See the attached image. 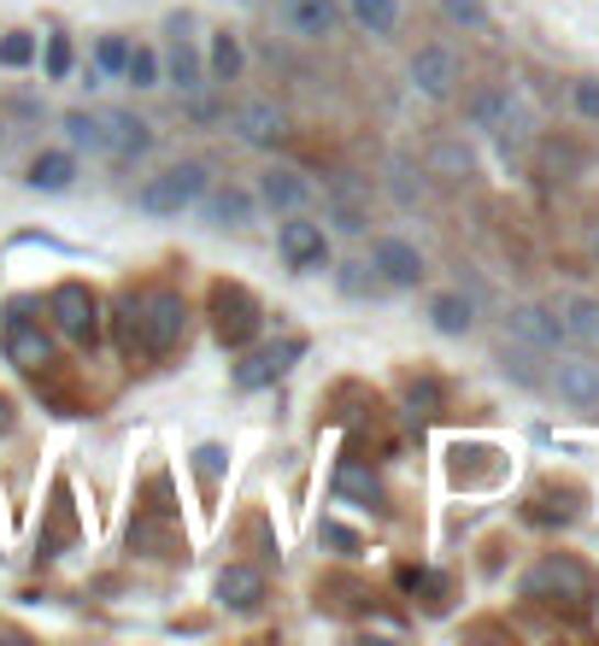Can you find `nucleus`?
Here are the masks:
<instances>
[{
    "label": "nucleus",
    "mask_w": 599,
    "mask_h": 646,
    "mask_svg": "<svg viewBox=\"0 0 599 646\" xmlns=\"http://www.w3.org/2000/svg\"><path fill=\"white\" fill-rule=\"evenodd\" d=\"M230 130L242 135V142H253V147H277L288 135V112L277 107V100L253 94V100H242V107L230 112Z\"/></svg>",
    "instance_id": "9b49d317"
},
{
    "label": "nucleus",
    "mask_w": 599,
    "mask_h": 646,
    "mask_svg": "<svg viewBox=\"0 0 599 646\" xmlns=\"http://www.w3.org/2000/svg\"><path fill=\"white\" fill-rule=\"evenodd\" d=\"M265 570L259 565H224L218 570V600H224L230 611H259L265 605Z\"/></svg>",
    "instance_id": "6ab92c4d"
},
{
    "label": "nucleus",
    "mask_w": 599,
    "mask_h": 646,
    "mask_svg": "<svg viewBox=\"0 0 599 646\" xmlns=\"http://www.w3.org/2000/svg\"><path fill=\"white\" fill-rule=\"evenodd\" d=\"M65 130H71V142L77 147H89V153H107V130H100V112H65Z\"/></svg>",
    "instance_id": "f704fd0d"
},
{
    "label": "nucleus",
    "mask_w": 599,
    "mask_h": 646,
    "mask_svg": "<svg viewBox=\"0 0 599 646\" xmlns=\"http://www.w3.org/2000/svg\"><path fill=\"white\" fill-rule=\"evenodd\" d=\"M0 430H12V400L0 394Z\"/></svg>",
    "instance_id": "de8ad7c7"
},
{
    "label": "nucleus",
    "mask_w": 599,
    "mask_h": 646,
    "mask_svg": "<svg viewBox=\"0 0 599 646\" xmlns=\"http://www.w3.org/2000/svg\"><path fill=\"white\" fill-rule=\"evenodd\" d=\"M130 553H142V558H182L188 541H177L170 512H142L130 523Z\"/></svg>",
    "instance_id": "dca6fc26"
},
{
    "label": "nucleus",
    "mask_w": 599,
    "mask_h": 646,
    "mask_svg": "<svg viewBox=\"0 0 599 646\" xmlns=\"http://www.w3.org/2000/svg\"><path fill=\"white\" fill-rule=\"evenodd\" d=\"M7 359L30 370V377H42V370H54V335L42 330V323H30V318H12L7 323Z\"/></svg>",
    "instance_id": "ddd939ff"
},
{
    "label": "nucleus",
    "mask_w": 599,
    "mask_h": 646,
    "mask_svg": "<svg viewBox=\"0 0 599 646\" xmlns=\"http://www.w3.org/2000/svg\"><path fill=\"white\" fill-rule=\"evenodd\" d=\"M400 405H406V417L430 423V417L447 412V382H441L435 370H406V382H400Z\"/></svg>",
    "instance_id": "a211bd4d"
},
{
    "label": "nucleus",
    "mask_w": 599,
    "mask_h": 646,
    "mask_svg": "<svg viewBox=\"0 0 599 646\" xmlns=\"http://www.w3.org/2000/svg\"><path fill=\"white\" fill-rule=\"evenodd\" d=\"M541 359H546V353L523 347V342H511V335L500 342V365H506V377H511V382H523V388H541V382H546Z\"/></svg>",
    "instance_id": "a878e982"
},
{
    "label": "nucleus",
    "mask_w": 599,
    "mask_h": 646,
    "mask_svg": "<svg viewBox=\"0 0 599 646\" xmlns=\"http://www.w3.org/2000/svg\"><path fill=\"white\" fill-rule=\"evenodd\" d=\"M535 159H541V171L553 177V182H564V177L581 171V147L564 142V135H535Z\"/></svg>",
    "instance_id": "393cba45"
},
{
    "label": "nucleus",
    "mask_w": 599,
    "mask_h": 646,
    "mask_svg": "<svg viewBox=\"0 0 599 646\" xmlns=\"http://www.w3.org/2000/svg\"><path fill=\"white\" fill-rule=\"evenodd\" d=\"M47 318H54V330L59 335H71V342L82 347H95L100 342V294L89 282H59L54 294H47Z\"/></svg>",
    "instance_id": "20e7f679"
},
{
    "label": "nucleus",
    "mask_w": 599,
    "mask_h": 646,
    "mask_svg": "<svg viewBox=\"0 0 599 646\" xmlns=\"http://www.w3.org/2000/svg\"><path fill=\"white\" fill-rule=\"evenodd\" d=\"M71 177H77L71 153H36V159H30V189L59 194V189H71Z\"/></svg>",
    "instance_id": "bb28decb"
},
{
    "label": "nucleus",
    "mask_w": 599,
    "mask_h": 646,
    "mask_svg": "<svg viewBox=\"0 0 599 646\" xmlns=\"http://www.w3.org/2000/svg\"><path fill=\"white\" fill-rule=\"evenodd\" d=\"M130 300H135V323H142V353L147 359H170L177 347H188V300L177 294V288H142L135 294L130 288Z\"/></svg>",
    "instance_id": "f03ea898"
},
{
    "label": "nucleus",
    "mask_w": 599,
    "mask_h": 646,
    "mask_svg": "<svg viewBox=\"0 0 599 646\" xmlns=\"http://www.w3.org/2000/svg\"><path fill=\"white\" fill-rule=\"evenodd\" d=\"M581 505H588L581 482H570V476H541L523 500V523H535V530H570L581 517Z\"/></svg>",
    "instance_id": "39448f33"
},
{
    "label": "nucleus",
    "mask_w": 599,
    "mask_h": 646,
    "mask_svg": "<svg viewBox=\"0 0 599 646\" xmlns=\"http://www.w3.org/2000/svg\"><path fill=\"white\" fill-rule=\"evenodd\" d=\"M353 19L370 30V36H388L393 24H400V7L393 0H353Z\"/></svg>",
    "instance_id": "473e14b6"
},
{
    "label": "nucleus",
    "mask_w": 599,
    "mask_h": 646,
    "mask_svg": "<svg viewBox=\"0 0 599 646\" xmlns=\"http://www.w3.org/2000/svg\"><path fill=\"white\" fill-rule=\"evenodd\" d=\"M277 253L288 259V270H318L323 259H330V242H323L318 224H306V218H288V224L277 230Z\"/></svg>",
    "instance_id": "2eb2a0df"
},
{
    "label": "nucleus",
    "mask_w": 599,
    "mask_h": 646,
    "mask_svg": "<svg viewBox=\"0 0 599 646\" xmlns=\"http://www.w3.org/2000/svg\"><path fill=\"white\" fill-rule=\"evenodd\" d=\"M170 82H177L182 94H195L200 82H207V77H200V54H195L182 36H177V47H170Z\"/></svg>",
    "instance_id": "7c9ffc66"
},
{
    "label": "nucleus",
    "mask_w": 599,
    "mask_h": 646,
    "mask_svg": "<svg viewBox=\"0 0 599 646\" xmlns=\"http://www.w3.org/2000/svg\"><path fill=\"white\" fill-rule=\"evenodd\" d=\"M318 605H330V611L370 605V588L358 582V576H323V582H318Z\"/></svg>",
    "instance_id": "c85d7f7f"
},
{
    "label": "nucleus",
    "mask_w": 599,
    "mask_h": 646,
    "mask_svg": "<svg viewBox=\"0 0 599 646\" xmlns=\"http://www.w3.org/2000/svg\"><path fill=\"white\" fill-rule=\"evenodd\" d=\"M318 541H323V547H335L341 558H353V553H365V541H358L353 530H341V523H323V530H318Z\"/></svg>",
    "instance_id": "79ce46f5"
},
{
    "label": "nucleus",
    "mask_w": 599,
    "mask_h": 646,
    "mask_svg": "<svg viewBox=\"0 0 599 646\" xmlns=\"http://www.w3.org/2000/svg\"><path fill=\"white\" fill-rule=\"evenodd\" d=\"M412 82H418V94H430V100H453L458 82H465V65H458V54L447 42H423L412 54Z\"/></svg>",
    "instance_id": "6e6552de"
},
{
    "label": "nucleus",
    "mask_w": 599,
    "mask_h": 646,
    "mask_svg": "<svg viewBox=\"0 0 599 646\" xmlns=\"http://www.w3.org/2000/svg\"><path fill=\"white\" fill-rule=\"evenodd\" d=\"M207 318H212V335L235 353L265 330V305L253 300V288H242V282H212L207 288Z\"/></svg>",
    "instance_id": "7ed1b4c3"
},
{
    "label": "nucleus",
    "mask_w": 599,
    "mask_h": 646,
    "mask_svg": "<svg viewBox=\"0 0 599 646\" xmlns=\"http://www.w3.org/2000/svg\"><path fill=\"white\" fill-rule=\"evenodd\" d=\"M195 470H200V482H218V470H224V447H200Z\"/></svg>",
    "instance_id": "c03bdc74"
},
{
    "label": "nucleus",
    "mask_w": 599,
    "mask_h": 646,
    "mask_svg": "<svg viewBox=\"0 0 599 646\" xmlns=\"http://www.w3.org/2000/svg\"><path fill=\"white\" fill-rule=\"evenodd\" d=\"M100 65H107V71H124V42H118V36L100 42Z\"/></svg>",
    "instance_id": "a18cd8bd"
},
{
    "label": "nucleus",
    "mask_w": 599,
    "mask_h": 646,
    "mask_svg": "<svg viewBox=\"0 0 599 646\" xmlns=\"http://www.w3.org/2000/svg\"><path fill=\"white\" fill-rule=\"evenodd\" d=\"M506 335L511 342H523V347H535V353H558L564 347V323L553 305H511V318H506Z\"/></svg>",
    "instance_id": "f8f14e48"
},
{
    "label": "nucleus",
    "mask_w": 599,
    "mask_h": 646,
    "mask_svg": "<svg viewBox=\"0 0 599 646\" xmlns=\"http://www.w3.org/2000/svg\"><path fill=\"white\" fill-rule=\"evenodd\" d=\"M306 359V335H288V342H270V347H253L242 365H235V388L253 394V388H270L277 377H288V365Z\"/></svg>",
    "instance_id": "1a4fd4ad"
},
{
    "label": "nucleus",
    "mask_w": 599,
    "mask_h": 646,
    "mask_svg": "<svg viewBox=\"0 0 599 646\" xmlns=\"http://www.w3.org/2000/svg\"><path fill=\"white\" fill-rule=\"evenodd\" d=\"M388 189H393V200H400V207H418V200H423V177L412 171V165L393 159V165H388Z\"/></svg>",
    "instance_id": "4c0bfd02"
},
{
    "label": "nucleus",
    "mask_w": 599,
    "mask_h": 646,
    "mask_svg": "<svg viewBox=\"0 0 599 646\" xmlns=\"http://www.w3.org/2000/svg\"><path fill=\"white\" fill-rule=\"evenodd\" d=\"M100 130H107V153H118V159H135V153L153 147L147 124H142L135 112H124V107H107V112H100Z\"/></svg>",
    "instance_id": "412c9836"
},
{
    "label": "nucleus",
    "mask_w": 599,
    "mask_h": 646,
    "mask_svg": "<svg viewBox=\"0 0 599 646\" xmlns=\"http://www.w3.org/2000/svg\"><path fill=\"white\" fill-rule=\"evenodd\" d=\"M546 388L570 405V412H599V365L588 353H570V359H558L546 370Z\"/></svg>",
    "instance_id": "9d476101"
},
{
    "label": "nucleus",
    "mask_w": 599,
    "mask_h": 646,
    "mask_svg": "<svg viewBox=\"0 0 599 646\" xmlns=\"http://www.w3.org/2000/svg\"><path fill=\"white\" fill-rule=\"evenodd\" d=\"M370 265L388 288H418L423 282V253L412 242H400V235H382V242L370 247Z\"/></svg>",
    "instance_id": "4468645a"
},
{
    "label": "nucleus",
    "mask_w": 599,
    "mask_h": 646,
    "mask_svg": "<svg viewBox=\"0 0 599 646\" xmlns=\"http://www.w3.org/2000/svg\"><path fill=\"white\" fill-rule=\"evenodd\" d=\"M570 107L588 118V124H599V77H576L570 82Z\"/></svg>",
    "instance_id": "a19ab883"
},
{
    "label": "nucleus",
    "mask_w": 599,
    "mask_h": 646,
    "mask_svg": "<svg viewBox=\"0 0 599 646\" xmlns=\"http://www.w3.org/2000/svg\"><path fill=\"white\" fill-rule=\"evenodd\" d=\"M523 600L546 605V611H564V617H588L594 600H599V582L576 553H546L523 570Z\"/></svg>",
    "instance_id": "f257e3e1"
},
{
    "label": "nucleus",
    "mask_w": 599,
    "mask_h": 646,
    "mask_svg": "<svg viewBox=\"0 0 599 646\" xmlns=\"http://www.w3.org/2000/svg\"><path fill=\"white\" fill-rule=\"evenodd\" d=\"M423 171H430L435 182H470L476 153H470V142H458V135H435L430 153H423Z\"/></svg>",
    "instance_id": "f3484780"
},
{
    "label": "nucleus",
    "mask_w": 599,
    "mask_h": 646,
    "mask_svg": "<svg viewBox=\"0 0 599 646\" xmlns=\"http://www.w3.org/2000/svg\"><path fill=\"white\" fill-rule=\"evenodd\" d=\"M447 476H453V488H465V494H488V488L506 482V453L458 441V447L447 453Z\"/></svg>",
    "instance_id": "0eeeda50"
},
{
    "label": "nucleus",
    "mask_w": 599,
    "mask_h": 646,
    "mask_svg": "<svg viewBox=\"0 0 599 646\" xmlns=\"http://www.w3.org/2000/svg\"><path fill=\"white\" fill-rule=\"evenodd\" d=\"M558 323H564V342H576L581 353L599 347V300L594 294H570L558 305Z\"/></svg>",
    "instance_id": "4be33fe9"
},
{
    "label": "nucleus",
    "mask_w": 599,
    "mask_h": 646,
    "mask_svg": "<svg viewBox=\"0 0 599 646\" xmlns=\"http://www.w3.org/2000/svg\"><path fill=\"white\" fill-rule=\"evenodd\" d=\"M124 77L135 89H153V82H159V59H153L147 47H135V54H124Z\"/></svg>",
    "instance_id": "ea45409f"
},
{
    "label": "nucleus",
    "mask_w": 599,
    "mask_h": 646,
    "mask_svg": "<svg viewBox=\"0 0 599 646\" xmlns=\"http://www.w3.org/2000/svg\"><path fill=\"white\" fill-rule=\"evenodd\" d=\"M30 59H36V36H30V30H7V36H0V65H7V71H24Z\"/></svg>",
    "instance_id": "c9c22d12"
},
{
    "label": "nucleus",
    "mask_w": 599,
    "mask_h": 646,
    "mask_svg": "<svg viewBox=\"0 0 599 646\" xmlns=\"http://www.w3.org/2000/svg\"><path fill=\"white\" fill-rule=\"evenodd\" d=\"M282 19L295 36L306 42H323V36H335V7L330 0H282Z\"/></svg>",
    "instance_id": "5701e85b"
},
{
    "label": "nucleus",
    "mask_w": 599,
    "mask_h": 646,
    "mask_svg": "<svg viewBox=\"0 0 599 646\" xmlns=\"http://www.w3.org/2000/svg\"><path fill=\"white\" fill-rule=\"evenodd\" d=\"M441 12H447L458 30H488V7H482V0H441Z\"/></svg>",
    "instance_id": "58836bf2"
},
{
    "label": "nucleus",
    "mask_w": 599,
    "mask_h": 646,
    "mask_svg": "<svg viewBox=\"0 0 599 646\" xmlns=\"http://www.w3.org/2000/svg\"><path fill=\"white\" fill-rule=\"evenodd\" d=\"M588 259L599 265V218H594V224H588Z\"/></svg>",
    "instance_id": "49530a36"
},
{
    "label": "nucleus",
    "mask_w": 599,
    "mask_h": 646,
    "mask_svg": "<svg viewBox=\"0 0 599 646\" xmlns=\"http://www.w3.org/2000/svg\"><path fill=\"white\" fill-rule=\"evenodd\" d=\"M207 194V165H170V171H159L147 182L142 194H135V207L142 212H153V218H177L182 207H195V200Z\"/></svg>",
    "instance_id": "423d86ee"
},
{
    "label": "nucleus",
    "mask_w": 599,
    "mask_h": 646,
    "mask_svg": "<svg viewBox=\"0 0 599 646\" xmlns=\"http://www.w3.org/2000/svg\"><path fill=\"white\" fill-rule=\"evenodd\" d=\"M242 77V42L230 36V30H218L212 42V82H235Z\"/></svg>",
    "instance_id": "2f4dec72"
},
{
    "label": "nucleus",
    "mask_w": 599,
    "mask_h": 646,
    "mask_svg": "<svg viewBox=\"0 0 599 646\" xmlns=\"http://www.w3.org/2000/svg\"><path fill=\"white\" fill-rule=\"evenodd\" d=\"M65 71H71V42L54 36L47 42V77H65Z\"/></svg>",
    "instance_id": "37998d69"
},
{
    "label": "nucleus",
    "mask_w": 599,
    "mask_h": 646,
    "mask_svg": "<svg viewBox=\"0 0 599 646\" xmlns=\"http://www.w3.org/2000/svg\"><path fill=\"white\" fill-rule=\"evenodd\" d=\"M259 194H265V207H277V212H300L318 189L300 171H277V165H270V171L259 177Z\"/></svg>",
    "instance_id": "b1692460"
},
{
    "label": "nucleus",
    "mask_w": 599,
    "mask_h": 646,
    "mask_svg": "<svg viewBox=\"0 0 599 646\" xmlns=\"http://www.w3.org/2000/svg\"><path fill=\"white\" fill-rule=\"evenodd\" d=\"M335 494H341V500L370 505V512H388V488H382V476H376L370 465H358V458H341V470H335Z\"/></svg>",
    "instance_id": "aec40b11"
},
{
    "label": "nucleus",
    "mask_w": 599,
    "mask_h": 646,
    "mask_svg": "<svg viewBox=\"0 0 599 646\" xmlns=\"http://www.w3.org/2000/svg\"><path fill=\"white\" fill-rule=\"evenodd\" d=\"M247 218H253V194L247 189H218V194H207V224L235 230V224H247Z\"/></svg>",
    "instance_id": "cd10ccee"
},
{
    "label": "nucleus",
    "mask_w": 599,
    "mask_h": 646,
    "mask_svg": "<svg viewBox=\"0 0 599 646\" xmlns=\"http://www.w3.org/2000/svg\"><path fill=\"white\" fill-rule=\"evenodd\" d=\"M341 288H347L353 300H365V294H376V288H382V277H376V265L347 259V265H341Z\"/></svg>",
    "instance_id": "e433bc0d"
},
{
    "label": "nucleus",
    "mask_w": 599,
    "mask_h": 646,
    "mask_svg": "<svg viewBox=\"0 0 599 646\" xmlns=\"http://www.w3.org/2000/svg\"><path fill=\"white\" fill-rule=\"evenodd\" d=\"M430 318H435L441 335H465L470 318H476V305H470L465 294H435V300H430Z\"/></svg>",
    "instance_id": "c756f323"
},
{
    "label": "nucleus",
    "mask_w": 599,
    "mask_h": 646,
    "mask_svg": "<svg viewBox=\"0 0 599 646\" xmlns=\"http://www.w3.org/2000/svg\"><path fill=\"white\" fill-rule=\"evenodd\" d=\"M412 593L423 600V611H447L453 605V576H435V570H418Z\"/></svg>",
    "instance_id": "72a5a7b5"
}]
</instances>
